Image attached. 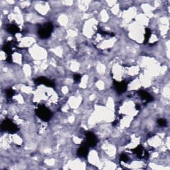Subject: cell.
<instances>
[{"mask_svg": "<svg viewBox=\"0 0 170 170\" xmlns=\"http://www.w3.org/2000/svg\"><path fill=\"white\" fill-rule=\"evenodd\" d=\"M35 114L40 119L45 122L49 121L52 117V113L51 111L46 108L45 106H39L35 110Z\"/></svg>", "mask_w": 170, "mask_h": 170, "instance_id": "obj_1", "label": "cell"}, {"mask_svg": "<svg viewBox=\"0 0 170 170\" xmlns=\"http://www.w3.org/2000/svg\"><path fill=\"white\" fill-rule=\"evenodd\" d=\"M1 130L8 132L11 134L16 133L19 130L17 126L13 122L9 120H5L3 121L1 125Z\"/></svg>", "mask_w": 170, "mask_h": 170, "instance_id": "obj_2", "label": "cell"}, {"mask_svg": "<svg viewBox=\"0 0 170 170\" xmlns=\"http://www.w3.org/2000/svg\"><path fill=\"white\" fill-rule=\"evenodd\" d=\"M52 29H53V26L51 24L48 23V24H45L39 29L38 35L39 37L43 39L49 38L51 36Z\"/></svg>", "mask_w": 170, "mask_h": 170, "instance_id": "obj_3", "label": "cell"}, {"mask_svg": "<svg viewBox=\"0 0 170 170\" xmlns=\"http://www.w3.org/2000/svg\"><path fill=\"white\" fill-rule=\"evenodd\" d=\"M86 136H87V141L85 142L88 146L90 147H94L96 146L98 143V139L93 132H87L86 134Z\"/></svg>", "mask_w": 170, "mask_h": 170, "instance_id": "obj_4", "label": "cell"}, {"mask_svg": "<svg viewBox=\"0 0 170 170\" xmlns=\"http://www.w3.org/2000/svg\"><path fill=\"white\" fill-rule=\"evenodd\" d=\"M35 84L37 85H45L48 87H54V84L52 83L51 81H50L49 79H48L45 77H39V78H37V79L35 80Z\"/></svg>", "mask_w": 170, "mask_h": 170, "instance_id": "obj_5", "label": "cell"}, {"mask_svg": "<svg viewBox=\"0 0 170 170\" xmlns=\"http://www.w3.org/2000/svg\"><path fill=\"white\" fill-rule=\"evenodd\" d=\"M114 85L115 90L118 94H122L126 92L127 89V84L125 82H117L114 81Z\"/></svg>", "mask_w": 170, "mask_h": 170, "instance_id": "obj_6", "label": "cell"}, {"mask_svg": "<svg viewBox=\"0 0 170 170\" xmlns=\"http://www.w3.org/2000/svg\"><path fill=\"white\" fill-rule=\"evenodd\" d=\"M89 154V146L87 143H83L81 145V146L77 150V154L79 156L82 157H86Z\"/></svg>", "mask_w": 170, "mask_h": 170, "instance_id": "obj_7", "label": "cell"}, {"mask_svg": "<svg viewBox=\"0 0 170 170\" xmlns=\"http://www.w3.org/2000/svg\"><path fill=\"white\" fill-rule=\"evenodd\" d=\"M136 154H137V156L140 157V158H142V157H148V154L146 150H144V148L142 146H138L137 148L132 150Z\"/></svg>", "mask_w": 170, "mask_h": 170, "instance_id": "obj_8", "label": "cell"}, {"mask_svg": "<svg viewBox=\"0 0 170 170\" xmlns=\"http://www.w3.org/2000/svg\"><path fill=\"white\" fill-rule=\"evenodd\" d=\"M140 97H141L142 99L146 100L147 102H152L153 100V97L150 95V94L148 93V92L144 91H140L138 92Z\"/></svg>", "mask_w": 170, "mask_h": 170, "instance_id": "obj_9", "label": "cell"}, {"mask_svg": "<svg viewBox=\"0 0 170 170\" xmlns=\"http://www.w3.org/2000/svg\"><path fill=\"white\" fill-rule=\"evenodd\" d=\"M7 31L9 33H11V35H15L17 33L19 32L20 29L19 28V27L17 26L16 25L11 24V25H9V26H7Z\"/></svg>", "mask_w": 170, "mask_h": 170, "instance_id": "obj_10", "label": "cell"}, {"mask_svg": "<svg viewBox=\"0 0 170 170\" xmlns=\"http://www.w3.org/2000/svg\"><path fill=\"white\" fill-rule=\"evenodd\" d=\"M3 50L9 56V54L11 52V43H7L5 44L4 47L3 48Z\"/></svg>", "mask_w": 170, "mask_h": 170, "instance_id": "obj_11", "label": "cell"}, {"mask_svg": "<svg viewBox=\"0 0 170 170\" xmlns=\"http://www.w3.org/2000/svg\"><path fill=\"white\" fill-rule=\"evenodd\" d=\"M151 35H152V32H151L150 29L148 28L146 29V33H145V39H144V43H148L150 39Z\"/></svg>", "mask_w": 170, "mask_h": 170, "instance_id": "obj_12", "label": "cell"}, {"mask_svg": "<svg viewBox=\"0 0 170 170\" xmlns=\"http://www.w3.org/2000/svg\"><path fill=\"white\" fill-rule=\"evenodd\" d=\"M14 94H15V91L13 89H7V91H6V95H7V97L8 98H12Z\"/></svg>", "mask_w": 170, "mask_h": 170, "instance_id": "obj_13", "label": "cell"}, {"mask_svg": "<svg viewBox=\"0 0 170 170\" xmlns=\"http://www.w3.org/2000/svg\"><path fill=\"white\" fill-rule=\"evenodd\" d=\"M157 124L160 126H166L167 125V122L164 119H162V118H160L159 120H157Z\"/></svg>", "mask_w": 170, "mask_h": 170, "instance_id": "obj_14", "label": "cell"}, {"mask_svg": "<svg viewBox=\"0 0 170 170\" xmlns=\"http://www.w3.org/2000/svg\"><path fill=\"white\" fill-rule=\"evenodd\" d=\"M120 159L121 161H124V162H127L128 161V156L126 154H122L120 155Z\"/></svg>", "mask_w": 170, "mask_h": 170, "instance_id": "obj_15", "label": "cell"}, {"mask_svg": "<svg viewBox=\"0 0 170 170\" xmlns=\"http://www.w3.org/2000/svg\"><path fill=\"white\" fill-rule=\"evenodd\" d=\"M73 79H74V81L75 82V83H78L80 81H81V76L79 74H75V75H74V76H73Z\"/></svg>", "mask_w": 170, "mask_h": 170, "instance_id": "obj_16", "label": "cell"}, {"mask_svg": "<svg viewBox=\"0 0 170 170\" xmlns=\"http://www.w3.org/2000/svg\"><path fill=\"white\" fill-rule=\"evenodd\" d=\"M136 110H140V105H136Z\"/></svg>", "mask_w": 170, "mask_h": 170, "instance_id": "obj_17", "label": "cell"}, {"mask_svg": "<svg viewBox=\"0 0 170 170\" xmlns=\"http://www.w3.org/2000/svg\"><path fill=\"white\" fill-rule=\"evenodd\" d=\"M118 124V121L117 120H116V121H114V123H112V125H116V124Z\"/></svg>", "mask_w": 170, "mask_h": 170, "instance_id": "obj_18", "label": "cell"}]
</instances>
